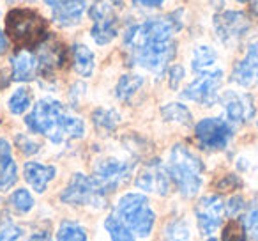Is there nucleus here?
Returning a JSON list of instances; mask_svg holds the SVG:
<instances>
[{
    "mask_svg": "<svg viewBox=\"0 0 258 241\" xmlns=\"http://www.w3.org/2000/svg\"><path fill=\"white\" fill-rule=\"evenodd\" d=\"M25 124L30 131L44 135L55 144H62L68 138H82L85 135V124L82 119L71 115L60 101L51 98L37 101L32 112L25 117Z\"/></svg>",
    "mask_w": 258,
    "mask_h": 241,
    "instance_id": "obj_1",
    "label": "nucleus"
},
{
    "mask_svg": "<svg viewBox=\"0 0 258 241\" xmlns=\"http://www.w3.org/2000/svg\"><path fill=\"white\" fill-rule=\"evenodd\" d=\"M6 34L18 50L39 48L50 37L44 16L29 8H16L8 13Z\"/></svg>",
    "mask_w": 258,
    "mask_h": 241,
    "instance_id": "obj_2",
    "label": "nucleus"
},
{
    "mask_svg": "<svg viewBox=\"0 0 258 241\" xmlns=\"http://www.w3.org/2000/svg\"><path fill=\"white\" fill-rule=\"evenodd\" d=\"M168 174L170 179L175 183L177 190L184 197H195L200 191L204 183V163L193 151L182 144H175L170 151L168 158Z\"/></svg>",
    "mask_w": 258,
    "mask_h": 241,
    "instance_id": "obj_3",
    "label": "nucleus"
},
{
    "mask_svg": "<svg viewBox=\"0 0 258 241\" xmlns=\"http://www.w3.org/2000/svg\"><path fill=\"white\" fill-rule=\"evenodd\" d=\"M117 216L135 236L147 237L152 232L156 215L142 194H125L117 202Z\"/></svg>",
    "mask_w": 258,
    "mask_h": 241,
    "instance_id": "obj_4",
    "label": "nucleus"
},
{
    "mask_svg": "<svg viewBox=\"0 0 258 241\" xmlns=\"http://www.w3.org/2000/svg\"><path fill=\"white\" fill-rule=\"evenodd\" d=\"M106 191L94 179V176L76 172L69 184L64 188L60 201L73 206H92V208H104L106 206Z\"/></svg>",
    "mask_w": 258,
    "mask_h": 241,
    "instance_id": "obj_5",
    "label": "nucleus"
},
{
    "mask_svg": "<svg viewBox=\"0 0 258 241\" xmlns=\"http://www.w3.org/2000/svg\"><path fill=\"white\" fill-rule=\"evenodd\" d=\"M177 52L175 41H163V43H145L142 46L135 48V50L127 52L129 61L135 66H142V68L149 69V71L161 75L168 64L173 61Z\"/></svg>",
    "mask_w": 258,
    "mask_h": 241,
    "instance_id": "obj_6",
    "label": "nucleus"
},
{
    "mask_svg": "<svg viewBox=\"0 0 258 241\" xmlns=\"http://www.w3.org/2000/svg\"><path fill=\"white\" fill-rule=\"evenodd\" d=\"M195 137L202 149L223 151L233 138V128L226 119L207 117L195 126Z\"/></svg>",
    "mask_w": 258,
    "mask_h": 241,
    "instance_id": "obj_7",
    "label": "nucleus"
},
{
    "mask_svg": "<svg viewBox=\"0 0 258 241\" xmlns=\"http://www.w3.org/2000/svg\"><path fill=\"white\" fill-rule=\"evenodd\" d=\"M223 82V71L221 69H212V71L202 73L198 75L186 89L182 90L180 96L184 100L195 101L200 105H214L218 101V90Z\"/></svg>",
    "mask_w": 258,
    "mask_h": 241,
    "instance_id": "obj_8",
    "label": "nucleus"
},
{
    "mask_svg": "<svg viewBox=\"0 0 258 241\" xmlns=\"http://www.w3.org/2000/svg\"><path fill=\"white\" fill-rule=\"evenodd\" d=\"M131 170H133V165L129 162L117 158H103L97 160L94 165V179L104 188L106 194H110L129 179Z\"/></svg>",
    "mask_w": 258,
    "mask_h": 241,
    "instance_id": "obj_9",
    "label": "nucleus"
},
{
    "mask_svg": "<svg viewBox=\"0 0 258 241\" xmlns=\"http://www.w3.org/2000/svg\"><path fill=\"white\" fill-rule=\"evenodd\" d=\"M249 29V20L242 11H221L214 16V30L223 44H235Z\"/></svg>",
    "mask_w": 258,
    "mask_h": 241,
    "instance_id": "obj_10",
    "label": "nucleus"
},
{
    "mask_svg": "<svg viewBox=\"0 0 258 241\" xmlns=\"http://www.w3.org/2000/svg\"><path fill=\"white\" fill-rule=\"evenodd\" d=\"M195 215L200 227L202 234L211 236L221 227L223 218H225V202L219 195H207L202 197L195 206Z\"/></svg>",
    "mask_w": 258,
    "mask_h": 241,
    "instance_id": "obj_11",
    "label": "nucleus"
},
{
    "mask_svg": "<svg viewBox=\"0 0 258 241\" xmlns=\"http://www.w3.org/2000/svg\"><path fill=\"white\" fill-rule=\"evenodd\" d=\"M170 181L172 179H170L166 165H163L161 160L154 158L142 167L140 172L137 174L135 184L149 194L166 195L170 191Z\"/></svg>",
    "mask_w": 258,
    "mask_h": 241,
    "instance_id": "obj_12",
    "label": "nucleus"
},
{
    "mask_svg": "<svg viewBox=\"0 0 258 241\" xmlns=\"http://www.w3.org/2000/svg\"><path fill=\"white\" fill-rule=\"evenodd\" d=\"M221 105L225 110L226 121L230 124H244L251 121L254 115V103L253 98L246 92H237V90H228L221 96Z\"/></svg>",
    "mask_w": 258,
    "mask_h": 241,
    "instance_id": "obj_13",
    "label": "nucleus"
},
{
    "mask_svg": "<svg viewBox=\"0 0 258 241\" xmlns=\"http://www.w3.org/2000/svg\"><path fill=\"white\" fill-rule=\"evenodd\" d=\"M68 57L69 54L64 44L57 43V41H51V43L44 41L39 46V55H37V71H39V75L50 78L55 75L57 69L64 68Z\"/></svg>",
    "mask_w": 258,
    "mask_h": 241,
    "instance_id": "obj_14",
    "label": "nucleus"
},
{
    "mask_svg": "<svg viewBox=\"0 0 258 241\" xmlns=\"http://www.w3.org/2000/svg\"><path fill=\"white\" fill-rule=\"evenodd\" d=\"M230 80L240 87H251L258 83V43L249 44L246 55L233 66Z\"/></svg>",
    "mask_w": 258,
    "mask_h": 241,
    "instance_id": "obj_15",
    "label": "nucleus"
},
{
    "mask_svg": "<svg viewBox=\"0 0 258 241\" xmlns=\"http://www.w3.org/2000/svg\"><path fill=\"white\" fill-rule=\"evenodd\" d=\"M87 9L85 0H58L53 6V22L60 27L78 25Z\"/></svg>",
    "mask_w": 258,
    "mask_h": 241,
    "instance_id": "obj_16",
    "label": "nucleus"
},
{
    "mask_svg": "<svg viewBox=\"0 0 258 241\" xmlns=\"http://www.w3.org/2000/svg\"><path fill=\"white\" fill-rule=\"evenodd\" d=\"M37 73V57L30 50H18L11 57V75L15 82H30Z\"/></svg>",
    "mask_w": 258,
    "mask_h": 241,
    "instance_id": "obj_17",
    "label": "nucleus"
},
{
    "mask_svg": "<svg viewBox=\"0 0 258 241\" xmlns=\"http://www.w3.org/2000/svg\"><path fill=\"white\" fill-rule=\"evenodd\" d=\"M23 176L25 181L30 184V188L37 191V194H43L46 190L48 183L51 179H55L57 176V169L51 165H43V163L37 162H27L23 167Z\"/></svg>",
    "mask_w": 258,
    "mask_h": 241,
    "instance_id": "obj_18",
    "label": "nucleus"
},
{
    "mask_svg": "<svg viewBox=\"0 0 258 241\" xmlns=\"http://www.w3.org/2000/svg\"><path fill=\"white\" fill-rule=\"evenodd\" d=\"M73 66H75V71L83 78L92 76L94 68H96V59H94L92 50L85 44H75L73 46Z\"/></svg>",
    "mask_w": 258,
    "mask_h": 241,
    "instance_id": "obj_19",
    "label": "nucleus"
},
{
    "mask_svg": "<svg viewBox=\"0 0 258 241\" xmlns=\"http://www.w3.org/2000/svg\"><path fill=\"white\" fill-rule=\"evenodd\" d=\"M118 32V25H117V18L110 16V18L99 20V22H94L92 29H90V36L96 41L99 46L111 43V41L117 37Z\"/></svg>",
    "mask_w": 258,
    "mask_h": 241,
    "instance_id": "obj_20",
    "label": "nucleus"
},
{
    "mask_svg": "<svg viewBox=\"0 0 258 241\" xmlns=\"http://www.w3.org/2000/svg\"><path fill=\"white\" fill-rule=\"evenodd\" d=\"M144 87V76L135 75V73H127V75H122L118 80L117 87H115V94L120 101L129 103L137 96L138 90Z\"/></svg>",
    "mask_w": 258,
    "mask_h": 241,
    "instance_id": "obj_21",
    "label": "nucleus"
},
{
    "mask_svg": "<svg viewBox=\"0 0 258 241\" xmlns=\"http://www.w3.org/2000/svg\"><path fill=\"white\" fill-rule=\"evenodd\" d=\"M216 61H218V54H216L214 48L207 46V44H200V46L195 48L193 59H191V68L195 73L202 75V73L212 71Z\"/></svg>",
    "mask_w": 258,
    "mask_h": 241,
    "instance_id": "obj_22",
    "label": "nucleus"
},
{
    "mask_svg": "<svg viewBox=\"0 0 258 241\" xmlns=\"http://www.w3.org/2000/svg\"><path fill=\"white\" fill-rule=\"evenodd\" d=\"M92 123L96 130L110 133V131L117 130V126L120 124V115L111 108H97L92 112Z\"/></svg>",
    "mask_w": 258,
    "mask_h": 241,
    "instance_id": "obj_23",
    "label": "nucleus"
},
{
    "mask_svg": "<svg viewBox=\"0 0 258 241\" xmlns=\"http://www.w3.org/2000/svg\"><path fill=\"white\" fill-rule=\"evenodd\" d=\"M161 115L165 121L175 124H182V126H189L193 123V115H191L189 108L182 103H168L161 107Z\"/></svg>",
    "mask_w": 258,
    "mask_h": 241,
    "instance_id": "obj_24",
    "label": "nucleus"
},
{
    "mask_svg": "<svg viewBox=\"0 0 258 241\" xmlns=\"http://www.w3.org/2000/svg\"><path fill=\"white\" fill-rule=\"evenodd\" d=\"M104 227L111 241H135V234L118 220V216H108L104 220Z\"/></svg>",
    "mask_w": 258,
    "mask_h": 241,
    "instance_id": "obj_25",
    "label": "nucleus"
},
{
    "mask_svg": "<svg viewBox=\"0 0 258 241\" xmlns=\"http://www.w3.org/2000/svg\"><path fill=\"white\" fill-rule=\"evenodd\" d=\"M165 241H191V230L186 220H172L165 229Z\"/></svg>",
    "mask_w": 258,
    "mask_h": 241,
    "instance_id": "obj_26",
    "label": "nucleus"
},
{
    "mask_svg": "<svg viewBox=\"0 0 258 241\" xmlns=\"http://www.w3.org/2000/svg\"><path fill=\"white\" fill-rule=\"evenodd\" d=\"M57 241H87V232L76 222H62L57 230Z\"/></svg>",
    "mask_w": 258,
    "mask_h": 241,
    "instance_id": "obj_27",
    "label": "nucleus"
},
{
    "mask_svg": "<svg viewBox=\"0 0 258 241\" xmlns=\"http://www.w3.org/2000/svg\"><path fill=\"white\" fill-rule=\"evenodd\" d=\"M30 101H32L30 90L25 89V87H20V89H16L15 92H13V96L9 98L8 107L15 115H20V114H23V112H27V108L30 107Z\"/></svg>",
    "mask_w": 258,
    "mask_h": 241,
    "instance_id": "obj_28",
    "label": "nucleus"
},
{
    "mask_svg": "<svg viewBox=\"0 0 258 241\" xmlns=\"http://www.w3.org/2000/svg\"><path fill=\"white\" fill-rule=\"evenodd\" d=\"M18 181V167H16L15 160H9V162L2 163L0 165V191H8Z\"/></svg>",
    "mask_w": 258,
    "mask_h": 241,
    "instance_id": "obj_29",
    "label": "nucleus"
},
{
    "mask_svg": "<svg viewBox=\"0 0 258 241\" xmlns=\"http://www.w3.org/2000/svg\"><path fill=\"white\" fill-rule=\"evenodd\" d=\"M221 241H247V230L242 220H230L223 229Z\"/></svg>",
    "mask_w": 258,
    "mask_h": 241,
    "instance_id": "obj_30",
    "label": "nucleus"
},
{
    "mask_svg": "<svg viewBox=\"0 0 258 241\" xmlns=\"http://www.w3.org/2000/svg\"><path fill=\"white\" fill-rule=\"evenodd\" d=\"M11 206L18 213L25 215V213L32 211V208H34V197L30 195L29 190H25V188H18V190H16L15 194L11 195Z\"/></svg>",
    "mask_w": 258,
    "mask_h": 241,
    "instance_id": "obj_31",
    "label": "nucleus"
},
{
    "mask_svg": "<svg viewBox=\"0 0 258 241\" xmlns=\"http://www.w3.org/2000/svg\"><path fill=\"white\" fill-rule=\"evenodd\" d=\"M22 234V227L16 225L13 220L6 218L0 222V241H18Z\"/></svg>",
    "mask_w": 258,
    "mask_h": 241,
    "instance_id": "obj_32",
    "label": "nucleus"
},
{
    "mask_svg": "<svg viewBox=\"0 0 258 241\" xmlns=\"http://www.w3.org/2000/svg\"><path fill=\"white\" fill-rule=\"evenodd\" d=\"M89 15L94 22L110 18V16H115L113 6H111L110 2H106V0H94V4L90 6V9H89Z\"/></svg>",
    "mask_w": 258,
    "mask_h": 241,
    "instance_id": "obj_33",
    "label": "nucleus"
},
{
    "mask_svg": "<svg viewBox=\"0 0 258 241\" xmlns=\"http://www.w3.org/2000/svg\"><path fill=\"white\" fill-rule=\"evenodd\" d=\"M242 223L246 227V230L258 241V202H254L253 206H249V209L246 211L242 218Z\"/></svg>",
    "mask_w": 258,
    "mask_h": 241,
    "instance_id": "obj_34",
    "label": "nucleus"
},
{
    "mask_svg": "<svg viewBox=\"0 0 258 241\" xmlns=\"http://www.w3.org/2000/svg\"><path fill=\"white\" fill-rule=\"evenodd\" d=\"M15 146L18 148V151L22 153V155H25V156L36 155V153H39V149H41L39 142L32 140V138L27 137V135H16Z\"/></svg>",
    "mask_w": 258,
    "mask_h": 241,
    "instance_id": "obj_35",
    "label": "nucleus"
},
{
    "mask_svg": "<svg viewBox=\"0 0 258 241\" xmlns=\"http://www.w3.org/2000/svg\"><path fill=\"white\" fill-rule=\"evenodd\" d=\"M244 208H246V202H244V199L240 197V195L230 197L228 202H225V211H226V215L232 216V218L239 216L240 213L244 211Z\"/></svg>",
    "mask_w": 258,
    "mask_h": 241,
    "instance_id": "obj_36",
    "label": "nucleus"
},
{
    "mask_svg": "<svg viewBox=\"0 0 258 241\" xmlns=\"http://www.w3.org/2000/svg\"><path fill=\"white\" fill-rule=\"evenodd\" d=\"M184 75H186V71H184L182 66H179V64L172 66V68L168 69V83H170V87H172V89H177V87H179V83L182 82Z\"/></svg>",
    "mask_w": 258,
    "mask_h": 241,
    "instance_id": "obj_37",
    "label": "nucleus"
},
{
    "mask_svg": "<svg viewBox=\"0 0 258 241\" xmlns=\"http://www.w3.org/2000/svg\"><path fill=\"white\" fill-rule=\"evenodd\" d=\"M240 186V179L235 174H226L221 181H218V188L219 190H233V188Z\"/></svg>",
    "mask_w": 258,
    "mask_h": 241,
    "instance_id": "obj_38",
    "label": "nucleus"
},
{
    "mask_svg": "<svg viewBox=\"0 0 258 241\" xmlns=\"http://www.w3.org/2000/svg\"><path fill=\"white\" fill-rule=\"evenodd\" d=\"M85 94V83L83 82H76L75 85L71 87V90H69V100H71L73 107H76L80 101V98Z\"/></svg>",
    "mask_w": 258,
    "mask_h": 241,
    "instance_id": "obj_39",
    "label": "nucleus"
},
{
    "mask_svg": "<svg viewBox=\"0 0 258 241\" xmlns=\"http://www.w3.org/2000/svg\"><path fill=\"white\" fill-rule=\"evenodd\" d=\"M11 156V144H9L6 138H0V165L6 162H9Z\"/></svg>",
    "mask_w": 258,
    "mask_h": 241,
    "instance_id": "obj_40",
    "label": "nucleus"
},
{
    "mask_svg": "<svg viewBox=\"0 0 258 241\" xmlns=\"http://www.w3.org/2000/svg\"><path fill=\"white\" fill-rule=\"evenodd\" d=\"M165 0H133V4L138 6V8H145V9H154L159 8Z\"/></svg>",
    "mask_w": 258,
    "mask_h": 241,
    "instance_id": "obj_41",
    "label": "nucleus"
},
{
    "mask_svg": "<svg viewBox=\"0 0 258 241\" xmlns=\"http://www.w3.org/2000/svg\"><path fill=\"white\" fill-rule=\"evenodd\" d=\"M13 80V75L9 71H6V69H0V90L6 89V87L11 83Z\"/></svg>",
    "mask_w": 258,
    "mask_h": 241,
    "instance_id": "obj_42",
    "label": "nucleus"
},
{
    "mask_svg": "<svg viewBox=\"0 0 258 241\" xmlns=\"http://www.w3.org/2000/svg\"><path fill=\"white\" fill-rule=\"evenodd\" d=\"M29 241H51L50 239V232H46V230H43V232H36L30 236Z\"/></svg>",
    "mask_w": 258,
    "mask_h": 241,
    "instance_id": "obj_43",
    "label": "nucleus"
},
{
    "mask_svg": "<svg viewBox=\"0 0 258 241\" xmlns=\"http://www.w3.org/2000/svg\"><path fill=\"white\" fill-rule=\"evenodd\" d=\"M6 50H8V39H6L4 32L0 30V54H4Z\"/></svg>",
    "mask_w": 258,
    "mask_h": 241,
    "instance_id": "obj_44",
    "label": "nucleus"
},
{
    "mask_svg": "<svg viewBox=\"0 0 258 241\" xmlns=\"http://www.w3.org/2000/svg\"><path fill=\"white\" fill-rule=\"evenodd\" d=\"M249 8H251V13L254 16H258V0H249Z\"/></svg>",
    "mask_w": 258,
    "mask_h": 241,
    "instance_id": "obj_45",
    "label": "nucleus"
},
{
    "mask_svg": "<svg viewBox=\"0 0 258 241\" xmlns=\"http://www.w3.org/2000/svg\"><path fill=\"white\" fill-rule=\"evenodd\" d=\"M122 2H124V0H110L111 6H122Z\"/></svg>",
    "mask_w": 258,
    "mask_h": 241,
    "instance_id": "obj_46",
    "label": "nucleus"
},
{
    "mask_svg": "<svg viewBox=\"0 0 258 241\" xmlns=\"http://www.w3.org/2000/svg\"><path fill=\"white\" fill-rule=\"evenodd\" d=\"M44 2H46V4H48V6H51V8H53V6H55V4H57L58 0H44Z\"/></svg>",
    "mask_w": 258,
    "mask_h": 241,
    "instance_id": "obj_47",
    "label": "nucleus"
},
{
    "mask_svg": "<svg viewBox=\"0 0 258 241\" xmlns=\"http://www.w3.org/2000/svg\"><path fill=\"white\" fill-rule=\"evenodd\" d=\"M237 2H249V0H237Z\"/></svg>",
    "mask_w": 258,
    "mask_h": 241,
    "instance_id": "obj_48",
    "label": "nucleus"
},
{
    "mask_svg": "<svg viewBox=\"0 0 258 241\" xmlns=\"http://www.w3.org/2000/svg\"><path fill=\"white\" fill-rule=\"evenodd\" d=\"M207 241H218V239H214V237H211V239H207Z\"/></svg>",
    "mask_w": 258,
    "mask_h": 241,
    "instance_id": "obj_49",
    "label": "nucleus"
},
{
    "mask_svg": "<svg viewBox=\"0 0 258 241\" xmlns=\"http://www.w3.org/2000/svg\"><path fill=\"white\" fill-rule=\"evenodd\" d=\"M8 2H13V0H8Z\"/></svg>",
    "mask_w": 258,
    "mask_h": 241,
    "instance_id": "obj_50",
    "label": "nucleus"
},
{
    "mask_svg": "<svg viewBox=\"0 0 258 241\" xmlns=\"http://www.w3.org/2000/svg\"><path fill=\"white\" fill-rule=\"evenodd\" d=\"M256 126H258V123H256Z\"/></svg>",
    "mask_w": 258,
    "mask_h": 241,
    "instance_id": "obj_51",
    "label": "nucleus"
}]
</instances>
